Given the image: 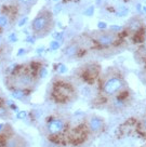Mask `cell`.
<instances>
[{"instance_id": "obj_1", "label": "cell", "mask_w": 146, "mask_h": 147, "mask_svg": "<svg viewBox=\"0 0 146 147\" xmlns=\"http://www.w3.org/2000/svg\"><path fill=\"white\" fill-rule=\"evenodd\" d=\"M52 14L49 10L40 11L36 18H34L32 24V32L37 37H43L49 34L52 26Z\"/></svg>"}, {"instance_id": "obj_2", "label": "cell", "mask_w": 146, "mask_h": 147, "mask_svg": "<svg viewBox=\"0 0 146 147\" xmlns=\"http://www.w3.org/2000/svg\"><path fill=\"white\" fill-rule=\"evenodd\" d=\"M123 88H124V81L121 77L110 76L103 83L102 91L107 96H114L122 91Z\"/></svg>"}, {"instance_id": "obj_3", "label": "cell", "mask_w": 146, "mask_h": 147, "mask_svg": "<svg viewBox=\"0 0 146 147\" xmlns=\"http://www.w3.org/2000/svg\"><path fill=\"white\" fill-rule=\"evenodd\" d=\"M13 84L15 86V89H28L34 84V78L30 74L23 71L18 73L13 76Z\"/></svg>"}, {"instance_id": "obj_4", "label": "cell", "mask_w": 146, "mask_h": 147, "mask_svg": "<svg viewBox=\"0 0 146 147\" xmlns=\"http://www.w3.org/2000/svg\"><path fill=\"white\" fill-rule=\"evenodd\" d=\"M93 40H95L100 46L102 47H110L117 40V35L113 32H105L101 30L99 32H95L93 35Z\"/></svg>"}, {"instance_id": "obj_5", "label": "cell", "mask_w": 146, "mask_h": 147, "mask_svg": "<svg viewBox=\"0 0 146 147\" xmlns=\"http://www.w3.org/2000/svg\"><path fill=\"white\" fill-rule=\"evenodd\" d=\"M73 93V89L68 84H65V83H61L59 86H56L54 89V96L59 102L69 101Z\"/></svg>"}, {"instance_id": "obj_6", "label": "cell", "mask_w": 146, "mask_h": 147, "mask_svg": "<svg viewBox=\"0 0 146 147\" xmlns=\"http://www.w3.org/2000/svg\"><path fill=\"white\" fill-rule=\"evenodd\" d=\"M65 129H66V123L61 118H53L49 120V122L47 123V130L51 135H59L63 133Z\"/></svg>"}, {"instance_id": "obj_7", "label": "cell", "mask_w": 146, "mask_h": 147, "mask_svg": "<svg viewBox=\"0 0 146 147\" xmlns=\"http://www.w3.org/2000/svg\"><path fill=\"white\" fill-rule=\"evenodd\" d=\"M88 128L91 133H100L104 129V121L99 116H92L91 118L88 120Z\"/></svg>"}, {"instance_id": "obj_8", "label": "cell", "mask_w": 146, "mask_h": 147, "mask_svg": "<svg viewBox=\"0 0 146 147\" xmlns=\"http://www.w3.org/2000/svg\"><path fill=\"white\" fill-rule=\"evenodd\" d=\"M24 145H25V141L23 138L18 135H13L5 140L3 147H24Z\"/></svg>"}, {"instance_id": "obj_9", "label": "cell", "mask_w": 146, "mask_h": 147, "mask_svg": "<svg viewBox=\"0 0 146 147\" xmlns=\"http://www.w3.org/2000/svg\"><path fill=\"white\" fill-rule=\"evenodd\" d=\"M80 47L76 42H72L70 45L67 46V48L65 49V55L66 56H74V55H77L79 52Z\"/></svg>"}, {"instance_id": "obj_10", "label": "cell", "mask_w": 146, "mask_h": 147, "mask_svg": "<svg viewBox=\"0 0 146 147\" xmlns=\"http://www.w3.org/2000/svg\"><path fill=\"white\" fill-rule=\"evenodd\" d=\"M141 25H142V22L140 20H137V18H132L131 20V22L129 23V28H130V30H132V32H140L141 30Z\"/></svg>"}, {"instance_id": "obj_11", "label": "cell", "mask_w": 146, "mask_h": 147, "mask_svg": "<svg viewBox=\"0 0 146 147\" xmlns=\"http://www.w3.org/2000/svg\"><path fill=\"white\" fill-rule=\"evenodd\" d=\"M11 95L14 100H23L24 97L26 96V92L23 89H14L11 93Z\"/></svg>"}, {"instance_id": "obj_12", "label": "cell", "mask_w": 146, "mask_h": 147, "mask_svg": "<svg viewBox=\"0 0 146 147\" xmlns=\"http://www.w3.org/2000/svg\"><path fill=\"white\" fill-rule=\"evenodd\" d=\"M113 105H114L115 108H122L124 106V100L122 98H116L113 102Z\"/></svg>"}, {"instance_id": "obj_13", "label": "cell", "mask_w": 146, "mask_h": 147, "mask_svg": "<svg viewBox=\"0 0 146 147\" xmlns=\"http://www.w3.org/2000/svg\"><path fill=\"white\" fill-rule=\"evenodd\" d=\"M27 111L26 110H18V113H16V119L18 120H24L27 118Z\"/></svg>"}, {"instance_id": "obj_14", "label": "cell", "mask_w": 146, "mask_h": 147, "mask_svg": "<svg viewBox=\"0 0 146 147\" xmlns=\"http://www.w3.org/2000/svg\"><path fill=\"white\" fill-rule=\"evenodd\" d=\"M9 24V20L5 15H0V27H5Z\"/></svg>"}, {"instance_id": "obj_15", "label": "cell", "mask_w": 146, "mask_h": 147, "mask_svg": "<svg viewBox=\"0 0 146 147\" xmlns=\"http://www.w3.org/2000/svg\"><path fill=\"white\" fill-rule=\"evenodd\" d=\"M59 47H61V45H59V42L57 41V40H53V41L50 42V50L51 51L57 50Z\"/></svg>"}, {"instance_id": "obj_16", "label": "cell", "mask_w": 146, "mask_h": 147, "mask_svg": "<svg viewBox=\"0 0 146 147\" xmlns=\"http://www.w3.org/2000/svg\"><path fill=\"white\" fill-rule=\"evenodd\" d=\"M67 71V67L64 64H59L57 65V73L59 74H65Z\"/></svg>"}, {"instance_id": "obj_17", "label": "cell", "mask_w": 146, "mask_h": 147, "mask_svg": "<svg viewBox=\"0 0 146 147\" xmlns=\"http://www.w3.org/2000/svg\"><path fill=\"white\" fill-rule=\"evenodd\" d=\"M38 74H39V77L40 78H45V77H47V75H48V70H47L46 67H41Z\"/></svg>"}, {"instance_id": "obj_18", "label": "cell", "mask_w": 146, "mask_h": 147, "mask_svg": "<svg viewBox=\"0 0 146 147\" xmlns=\"http://www.w3.org/2000/svg\"><path fill=\"white\" fill-rule=\"evenodd\" d=\"M27 21H28V18L27 16H25V18H23L20 22H18V27H23L24 25H26V24H27Z\"/></svg>"}, {"instance_id": "obj_19", "label": "cell", "mask_w": 146, "mask_h": 147, "mask_svg": "<svg viewBox=\"0 0 146 147\" xmlns=\"http://www.w3.org/2000/svg\"><path fill=\"white\" fill-rule=\"evenodd\" d=\"M7 114H8L7 108H5V106L0 105V117H5V116H7Z\"/></svg>"}, {"instance_id": "obj_20", "label": "cell", "mask_w": 146, "mask_h": 147, "mask_svg": "<svg viewBox=\"0 0 146 147\" xmlns=\"http://www.w3.org/2000/svg\"><path fill=\"white\" fill-rule=\"evenodd\" d=\"M8 38H9V40L11 42H16V41H18V36H16V34H14V32L10 34Z\"/></svg>"}, {"instance_id": "obj_21", "label": "cell", "mask_w": 146, "mask_h": 147, "mask_svg": "<svg viewBox=\"0 0 146 147\" xmlns=\"http://www.w3.org/2000/svg\"><path fill=\"white\" fill-rule=\"evenodd\" d=\"M61 10H62V5L61 3H57V5L54 7V9H53V13L54 14H57L61 12Z\"/></svg>"}, {"instance_id": "obj_22", "label": "cell", "mask_w": 146, "mask_h": 147, "mask_svg": "<svg viewBox=\"0 0 146 147\" xmlns=\"http://www.w3.org/2000/svg\"><path fill=\"white\" fill-rule=\"evenodd\" d=\"M127 12H128L127 9H126V8H122V10L119 9L118 11H117V15H118V16H123V15L127 14Z\"/></svg>"}, {"instance_id": "obj_23", "label": "cell", "mask_w": 146, "mask_h": 147, "mask_svg": "<svg viewBox=\"0 0 146 147\" xmlns=\"http://www.w3.org/2000/svg\"><path fill=\"white\" fill-rule=\"evenodd\" d=\"M122 28L120 27V26H116V25H112L110 26V30L113 32H120Z\"/></svg>"}, {"instance_id": "obj_24", "label": "cell", "mask_w": 146, "mask_h": 147, "mask_svg": "<svg viewBox=\"0 0 146 147\" xmlns=\"http://www.w3.org/2000/svg\"><path fill=\"white\" fill-rule=\"evenodd\" d=\"M97 27H99L100 30H105V28L107 27V26H106V23H104V22H99Z\"/></svg>"}, {"instance_id": "obj_25", "label": "cell", "mask_w": 146, "mask_h": 147, "mask_svg": "<svg viewBox=\"0 0 146 147\" xmlns=\"http://www.w3.org/2000/svg\"><path fill=\"white\" fill-rule=\"evenodd\" d=\"M16 1L21 5H29L32 2V0H16Z\"/></svg>"}, {"instance_id": "obj_26", "label": "cell", "mask_w": 146, "mask_h": 147, "mask_svg": "<svg viewBox=\"0 0 146 147\" xmlns=\"http://www.w3.org/2000/svg\"><path fill=\"white\" fill-rule=\"evenodd\" d=\"M93 10H94V8H93V7H90V8H88V9L84 11V14H86V15H92Z\"/></svg>"}, {"instance_id": "obj_27", "label": "cell", "mask_w": 146, "mask_h": 147, "mask_svg": "<svg viewBox=\"0 0 146 147\" xmlns=\"http://www.w3.org/2000/svg\"><path fill=\"white\" fill-rule=\"evenodd\" d=\"M141 128H142V130L144 131L146 133V117L143 119V121H142V123H141Z\"/></svg>"}, {"instance_id": "obj_28", "label": "cell", "mask_w": 146, "mask_h": 147, "mask_svg": "<svg viewBox=\"0 0 146 147\" xmlns=\"http://www.w3.org/2000/svg\"><path fill=\"white\" fill-rule=\"evenodd\" d=\"M26 41L29 42V43H34V42H35V37L28 36L27 38H26Z\"/></svg>"}, {"instance_id": "obj_29", "label": "cell", "mask_w": 146, "mask_h": 147, "mask_svg": "<svg viewBox=\"0 0 146 147\" xmlns=\"http://www.w3.org/2000/svg\"><path fill=\"white\" fill-rule=\"evenodd\" d=\"M26 53V50H24V49H20L18 52V56H21V55H23Z\"/></svg>"}, {"instance_id": "obj_30", "label": "cell", "mask_w": 146, "mask_h": 147, "mask_svg": "<svg viewBox=\"0 0 146 147\" xmlns=\"http://www.w3.org/2000/svg\"><path fill=\"white\" fill-rule=\"evenodd\" d=\"M45 52V48H42V47H40L39 49H37V53L38 54H41V53H43Z\"/></svg>"}, {"instance_id": "obj_31", "label": "cell", "mask_w": 146, "mask_h": 147, "mask_svg": "<svg viewBox=\"0 0 146 147\" xmlns=\"http://www.w3.org/2000/svg\"><path fill=\"white\" fill-rule=\"evenodd\" d=\"M5 124H3V123L0 124V133L3 131V129H5Z\"/></svg>"}, {"instance_id": "obj_32", "label": "cell", "mask_w": 146, "mask_h": 147, "mask_svg": "<svg viewBox=\"0 0 146 147\" xmlns=\"http://www.w3.org/2000/svg\"><path fill=\"white\" fill-rule=\"evenodd\" d=\"M103 2H104V0H96V5H101Z\"/></svg>"}, {"instance_id": "obj_33", "label": "cell", "mask_w": 146, "mask_h": 147, "mask_svg": "<svg viewBox=\"0 0 146 147\" xmlns=\"http://www.w3.org/2000/svg\"><path fill=\"white\" fill-rule=\"evenodd\" d=\"M53 1H55V2H57V1H59V0H53Z\"/></svg>"}]
</instances>
